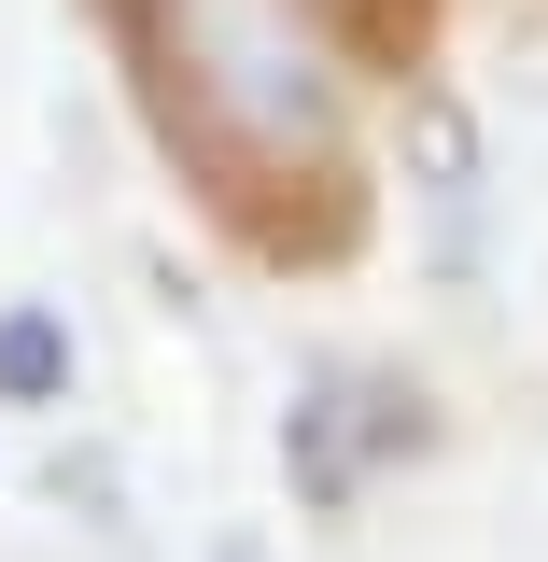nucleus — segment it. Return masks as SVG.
Segmentation results:
<instances>
[{"label": "nucleus", "instance_id": "1", "mask_svg": "<svg viewBox=\"0 0 548 562\" xmlns=\"http://www.w3.org/2000/svg\"><path fill=\"white\" fill-rule=\"evenodd\" d=\"M169 43H183L198 99H211L239 140L310 155V140L338 127V85H324V43H310L295 0H169Z\"/></svg>", "mask_w": 548, "mask_h": 562}, {"label": "nucleus", "instance_id": "2", "mask_svg": "<svg viewBox=\"0 0 548 562\" xmlns=\"http://www.w3.org/2000/svg\"><path fill=\"white\" fill-rule=\"evenodd\" d=\"M57 380H70V338L43 310H14V324H0V394H57Z\"/></svg>", "mask_w": 548, "mask_h": 562}]
</instances>
